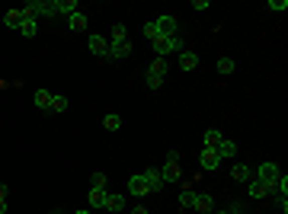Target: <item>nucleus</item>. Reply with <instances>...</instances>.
<instances>
[{"label":"nucleus","instance_id":"7c9ffc66","mask_svg":"<svg viewBox=\"0 0 288 214\" xmlns=\"http://www.w3.org/2000/svg\"><path fill=\"white\" fill-rule=\"evenodd\" d=\"M269 10H275V13L288 10V0H269Z\"/></svg>","mask_w":288,"mask_h":214},{"label":"nucleus","instance_id":"423d86ee","mask_svg":"<svg viewBox=\"0 0 288 214\" xmlns=\"http://www.w3.org/2000/svg\"><path fill=\"white\" fill-rule=\"evenodd\" d=\"M128 192H132L135 198H141V195H147V192H151V189H147V179H144V173H141V176H132V179H128Z\"/></svg>","mask_w":288,"mask_h":214},{"label":"nucleus","instance_id":"5701e85b","mask_svg":"<svg viewBox=\"0 0 288 214\" xmlns=\"http://www.w3.org/2000/svg\"><path fill=\"white\" fill-rule=\"evenodd\" d=\"M221 138H224V134L218 131V128H208V131H205V147H218V141H221Z\"/></svg>","mask_w":288,"mask_h":214},{"label":"nucleus","instance_id":"f3484780","mask_svg":"<svg viewBox=\"0 0 288 214\" xmlns=\"http://www.w3.org/2000/svg\"><path fill=\"white\" fill-rule=\"evenodd\" d=\"M179 67H182V71H196V67H199V55L182 51V55H179Z\"/></svg>","mask_w":288,"mask_h":214},{"label":"nucleus","instance_id":"f8f14e48","mask_svg":"<svg viewBox=\"0 0 288 214\" xmlns=\"http://www.w3.org/2000/svg\"><path fill=\"white\" fill-rule=\"evenodd\" d=\"M199 214H212L215 211V201H212V195H196V204H192Z\"/></svg>","mask_w":288,"mask_h":214},{"label":"nucleus","instance_id":"bb28decb","mask_svg":"<svg viewBox=\"0 0 288 214\" xmlns=\"http://www.w3.org/2000/svg\"><path fill=\"white\" fill-rule=\"evenodd\" d=\"M67 109V96H51V112H64Z\"/></svg>","mask_w":288,"mask_h":214},{"label":"nucleus","instance_id":"0eeeda50","mask_svg":"<svg viewBox=\"0 0 288 214\" xmlns=\"http://www.w3.org/2000/svg\"><path fill=\"white\" fill-rule=\"evenodd\" d=\"M221 166V157H218L215 147H202V169H218Z\"/></svg>","mask_w":288,"mask_h":214},{"label":"nucleus","instance_id":"f257e3e1","mask_svg":"<svg viewBox=\"0 0 288 214\" xmlns=\"http://www.w3.org/2000/svg\"><path fill=\"white\" fill-rule=\"evenodd\" d=\"M154 26H157V36L160 39H167V36H179V26H176V20H173V16H157L154 20Z\"/></svg>","mask_w":288,"mask_h":214},{"label":"nucleus","instance_id":"aec40b11","mask_svg":"<svg viewBox=\"0 0 288 214\" xmlns=\"http://www.w3.org/2000/svg\"><path fill=\"white\" fill-rule=\"evenodd\" d=\"M179 179V163H167L163 166V182H176Z\"/></svg>","mask_w":288,"mask_h":214},{"label":"nucleus","instance_id":"dca6fc26","mask_svg":"<svg viewBox=\"0 0 288 214\" xmlns=\"http://www.w3.org/2000/svg\"><path fill=\"white\" fill-rule=\"evenodd\" d=\"M20 23H23V10H7L4 13V26H7V29H20Z\"/></svg>","mask_w":288,"mask_h":214},{"label":"nucleus","instance_id":"20e7f679","mask_svg":"<svg viewBox=\"0 0 288 214\" xmlns=\"http://www.w3.org/2000/svg\"><path fill=\"white\" fill-rule=\"evenodd\" d=\"M247 195L250 198H266V195H278V192H275V185H263V182H256V179H250Z\"/></svg>","mask_w":288,"mask_h":214},{"label":"nucleus","instance_id":"4468645a","mask_svg":"<svg viewBox=\"0 0 288 214\" xmlns=\"http://www.w3.org/2000/svg\"><path fill=\"white\" fill-rule=\"evenodd\" d=\"M32 102H36L39 109H45V112H51V93L48 90H36L32 93Z\"/></svg>","mask_w":288,"mask_h":214},{"label":"nucleus","instance_id":"412c9836","mask_svg":"<svg viewBox=\"0 0 288 214\" xmlns=\"http://www.w3.org/2000/svg\"><path fill=\"white\" fill-rule=\"evenodd\" d=\"M67 23H71V29H74V32H83V29H86V16H83V13L67 16Z\"/></svg>","mask_w":288,"mask_h":214},{"label":"nucleus","instance_id":"c85d7f7f","mask_svg":"<svg viewBox=\"0 0 288 214\" xmlns=\"http://www.w3.org/2000/svg\"><path fill=\"white\" fill-rule=\"evenodd\" d=\"M147 71H154V74H160V77H163V74H167V61H163V58H157V61L147 67Z\"/></svg>","mask_w":288,"mask_h":214},{"label":"nucleus","instance_id":"f704fd0d","mask_svg":"<svg viewBox=\"0 0 288 214\" xmlns=\"http://www.w3.org/2000/svg\"><path fill=\"white\" fill-rule=\"evenodd\" d=\"M228 214H243V204H240V201H234L231 208H228Z\"/></svg>","mask_w":288,"mask_h":214},{"label":"nucleus","instance_id":"b1692460","mask_svg":"<svg viewBox=\"0 0 288 214\" xmlns=\"http://www.w3.org/2000/svg\"><path fill=\"white\" fill-rule=\"evenodd\" d=\"M125 39H128V29H125L122 23H116V26H112V36H109V42H125Z\"/></svg>","mask_w":288,"mask_h":214},{"label":"nucleus","instance_id":"c9c22d12","mask_svg":"<svg viewBox=\"0 0 288 214\" xmlns=\"http://www.w3.org/2000/svg\"><path fill=\"white\" fill-rule=\"evenodd\" d=\"M132 214H147V208H144V204H138V208H132Z\"/></svg>","mask_w":288,"mask_h":214},{"label":"nucleus","instance_id":"39448f33","mask_svg":"<svg viewBox=\"0 0 288 214\" xmlns=\"http://www.w3.org/2000/svg\"><path fill=\"white\" fill-rule=\"evenodd\" d=\"M215 150H218V157H221V163H224V160H234V157H237V144H234L231 138H221Z\"/></svg>","mask_w":288,"mask_h":214},{"label":"nucleus","instance_id":"9d476101","mask_svg":"<svg viewBox=\"0 0 288 214\" xmlns=\"http://www.w3.org/2000/svg\"><path fill=\"white\" fill-rule=\"evenodd\" d=\"M20 36H26V39L39 36V20H32V16H23V23H20Z\"/></svg>","mask_w":288,"mask_h":214},{"label":"nucleus","instance_id":"6e6552de","mask_svg":"<svg viewBox=\"0 0 288 214\" xmlns=\"http://www.w3.org/2000/svg\"><path fill=\"white\" fill-rule=\"evenodd\" d=\"M90 51H93V55H100V58H109V39L90 36Z\"/></svg>","mask_w":288,"mask_h":214},{"label":"nucleus","instance_id":"2f4dec72","mask_svg":"<svg viewBox=\"0 0 288 214\" xmlns=\"http://www.w3.org/2000/svg\"><path fill=\"white\" fill-rule=\"evenodd\" d=\"M90 182H93V189H106V176H103V173H93Z\"/></svg>","mask_w":288,"mask_h":214},{"label":"nucleus","instance_id":"7ed1b4c3","mask_svg":"<svg viewBox=\"0 0 288 214\" xmlns=\"http://www.w3.org/2000/svg\"><path fill=\"white\" fill-rule=\"evenodd\" d=\"M278 176L282 173H278L275 163H259V169H256V182H263V185H275Z\"/></svg>","mask_w":288,"mask_h":214},{"label":"nucleus","instance_id":"72a5a7b5","mask_svg":"<svg viewBox=\"0 0 288 214\" xmlns=\"http://www.w3.org/2000/svg\"><path fill=\"white\" fill-rule=\"evenodd\" d=\"M4 211H7V189L0 185V214H4Z\"/></svg>","mask_w":288,"mask_h":214},{"label":"nucleus","instance_id":"9b49d317","mask_svg":"<svg viewBox=\"0 0 288 214\" xmlns=\"http://www.w3.org/2000/svg\"><path fill=\"white\" fill-rule=\"evenodd\" d=\"M144 179H147V189H151V192H160L163 189V173H157V169H147Z\"/></svg>","mask_w":288,"mask_h":214},{"label":"nucleus","instance_id":"cd10ccee","mask_svg":"<svg viewBox=\"0 0 288 214\" xmlns=\"http://www.w3.org/2000/svg\"><path fill=\"white\" fill-rule=\"evenodd\" d=\"M234 67L237 64H234L231 58H221V61H218V74H234Z\"/></svg>","mask_w":288,"mask_h":214},{"label":"nucleus","instance_id":"a878e982","mask_svg":"<svg viewBox=\"0 0 288 214\" xmlns=\"http://www.w3.org/2000/svg\"><path fill=\"white\" fill-rule=\"evenodd\" d=\"M144 83H147L151 90H157V87L163 83V77H160V74H154V71H147V74H144Z\"/></svg>","mask_w":288,"mask_h":214},{"label":"nucleus","instance_id":"58836bf2","mask_svg":"<svg viewBox=\"0 0 288 214\" xmlns=\"http://www.w3.org/2000/svg\"><path fill=\"white\" fill-rule=\"evenodd\" d=\"M51 214H61V211H51Z\"/></svg>","mask_w":288,"mask_h":214},{"label":"nucleus","instance_id":"ddd939ff","mask_svg":"<svg viewBox=\"0 0 288 214\" xmlns=\"http://www.w3.org/2000/svg\"><path fill=\"white\" fill-rule=\"evenodd\" d=\"M192 204H196V192H192V185H182V192H179V208H182V211H192Z\"/></svg>","mask_w":288,"mask_h":214},{"label":"nucleus","instance_id":"4be33fe9","mask_svg":"<svg viewBox=\"0 0 288 214\" xmlns=\"http://www.w3.org/2000/svg\"><path fill=\"white\" fill-rule=\"evenodd\" d=\"M122 208H125L122 195H106V211H122Z\"/></svg>","mask_w":288,"mask_h":214},{"label":"nucleus","instance_id":"2eb2a0df","mask_svg":"<svg viewBox=\"0 0 288 214\" xmlns=\"http://www.w3.org/2000/svg\"><path fill=\"white\" fill-rule=\"evenodd\" d=\"M231 176L237 179V182H250V179H253V169H250L247 163H234V169H231Z\"/></svg>","mask_w":288,"mask_h":214},{"label":"nucleus","instance_id":"f03ea898","mask_svg":"<svg viewBox=\"0 0 288 214\" xmlns=\"http://www.w3.org/2000/svg\"><path fill=\"white\" fill-rule=\"evenodd\" d=\"M154 48H157V55H173V51H179L182 48V36H167V39H157L154 42Z\"/></svg>","mask_w":288,"mask_h":214},{"label":"nucleus","instance_id":"c756f323","mask_svg":"<svg viewBox=\"0 0 288 214\" xmlns=\"http://www.w3.org/2000/svg\"><path fill=\"white\" fill-rule=\"evenodd\" d=\"M144 36L151 39V42H157V39H160V36H157V26H154V20H151V23H144Z\"/></svg>","mask_w":288,"mask_h":214},{"label":"nucleus","instance_id":"e433bc0d","mask_svg":"<svg viewBox=\"0 0 288 214\" xmlns=\"http://www.w3.org/2000/svg\"><path fill=\"white\" fill-rule=\"evenodd\" d=\"M212 214H228V211H212Z\"/></svg>","mask_w":288,"mask_h":214},{"label":"nucleus","instance_id":"393cba45","mask_svg":"<svg viewBox=\"0 0 288 214\" xmlns=\"http://www.w3.org/2000/svg\"><path fill=\"white\" fill-rule=\"evenodd\" d=\"M103 125H106V131H119V128H122V118H119L116 112H109L106 118H103Z\"/></svg>","mask_w":288,"mask_h":214},{"label":"nucleus","instance_id":"473e14b6","mask_svg":"<svg viewBox=\"0 0 288 214\" xmlns=\"http://www.w3.org/2000/svg\"><path fill=\"white\" fill-rule=\"evenodd\" d=\"M275 208H278V211H282V214L288 211V198H285V195H275Z\"/></svg>","mask_w":288,"mask_h":214},{"label":"nucleus","instance_id":"1a4fd4ad","mask_svg":"<svg viewBox=\"0 0 288 214\" xmlns=\"http://www.w3.org/2000/svg\"><path fill=\"white\" fill-rule=\"evenodd\" d=\"M132 55V42H109V58H128Z\"/></svg>","mask_w":288,"mask_h":214},{"label":"nucleus","instance_id":"6ab92c4d","mask_svg":"<svg viewBox=\"0 0 288 214\" xmlns=\"http://www.w3.org/2000/svg\"><path fill=\"white\" fill-rule=\"evenodd\" d=\"M58 13L74 16V13H80V7H77V0H58Z\"/></svg>","mask_w":288,"mask_h":214},{"label":"nucleus","instance_id":"4c0bfd02","mask_svg":"<svg viewBox=\"0 0 288 214\" xmlns=\"http://www.w3.org/2000/svg\"><path fill=\"white\" fill-rule=\"evenodd\" d=\"M77 214H90V211H77Z\"/></svg>","mask_w":288,"mask_h":214},{"label":"nucleus","instance_id":"a211bd4d","mask_svg":"<svg viewBox=\"0 0 288 214\" xmlns=\"http://www.w3.org/2000/svg\"><path fill=\"white\" fill-rule=\"evenodd\" d=\"M90 208H106V189H90Z\"/></svg>","mask_w":288,"mask_h":214}]
</instances>
